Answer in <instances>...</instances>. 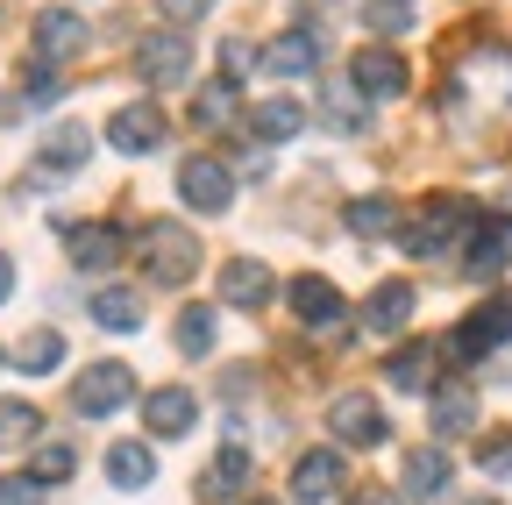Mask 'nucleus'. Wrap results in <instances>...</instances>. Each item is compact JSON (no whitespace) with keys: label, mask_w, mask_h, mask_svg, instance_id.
I'll return each mask as SVG.
<instances>
[{"label":"nucleus","mask_w":512,"mask_h":505,"mask_svg":"<svg viewBox=\"0 0 512 505\" xmlns=\"http://www.w3.org/2000/svg\"><path fill=\"white\" fill-rule=\"evenodd\" d=\"M136 249H143V278L150 285H185L192 271H200V235L178 228V221H150Z\"/></svg>","instance_id":"f257e3e1"},{"label":"nucleus","mask_w":512,"mask_h":505,"mask_svg":"<svg viewBox=\"0 0 512 505\" xmlns=\"http://www.w3.org/2000/svg\"><path fill=\"white\" fill-rule=\"evenodd\" d=\"M512 335V292H498V299H484L470 321H456V335H448V349H441V363H484L498 342Z\"/></svg>","instance_id":"f03ea898"},{"label":"nucleus","mask_w":512,"mask_h":505,"mask_svg":"<svg viewBox=\"0 0 512 505\" xmlns=\"http://www.w3.org/2000/svg\"><path fill=\"white\" fill-rule=\"evenodd\" d=\"M128 399H136V370L128 363H93V370H79V385H72V413L79 420H107V413H121Z\"/></svg>","instance_id":"7ed1b4c3"},{"label":"nucleus","mask_w":512,"mask_h":505,"mask_svg":"<svg viewBox=\"0 0 512 505\" xmlns=\"http://www.w3.org/2000/svg\"><path fill=\"white\" fill-rule=\"evenodd\" d=\"M178 200L192 214H228L235 207V171L221 157H185L178 164Z\"/></svg>","instance_id":"20e7f679"},{"label":"nucleus","mask_w":512,"mask_h":505,"mask_svg":"<svg viewBox=\"0 0 512 505\" xmlns=\"http://www.w3.org/2000/svg\"><path fill=\"white\" fill-rule=\"evenodd\" d=\"M164 107L157 100H136V107H114V121H107V143L121 150V157H150V150H164Z\"/></svg>","instance_id":"39448f33"},{"label":"nucleus","mask_w":512,"mask_h":505,"mask_svg":"<svg viewBox=\"0 0 512 505\" xmlns=\"http://www.w3.org/2000/svg\"><path fill=\"white\" fill-rule=\"evenodd\" d=\"M328 427H335V441H349V449H377V441L392 434V420H384L377 399H363V392H342L328 406Z\"/></svg>","instance_id":"423d86ee"},{"label":"nucleus","mask_w":512,"mask_h":505,"mask_svg":"<svg viewBox=\"0 0 512 505\" xmlns=\"http://www.w3.org/2000/svg\"><path fill=\"white\" fill-rule=\"evenodd\" d=\"M136 72H143L150 86H185V72H192V43H185L178 29L143 36V43H136Z\"/></svg>","instance_id":"0eeeda50"},{"label":"nucleus","mask_w":512,"mask_h":505,"mask_svg":"<svg viewBox=\"0 0 512 505\" xmlns=\"http://www.w3.org/2000/svg\"><path fill=\"white\" fill-rule=\"evenodd\" d=\"M264 72H278V79H306V72H320V29L299 22V29L271 36V43H264Z\"/></svg>","instance_id":"6e6552de"},{"label":"nucleus","mask_w":512,"mask_h":505,"mask_svg":"<svg viewBox=\"0 0 512 505\" xmlns=\"http://www.w3.org/2000/svg\"><path fill=\"white\" fill-rule=\"evenodd\" d=\"M285 299H292V313H299L306 328H342V321H349V306H342V292H335L328 278H320V271L292 278V285H285Z\"/></svg>","instance_id":"1a4fd4ad"},{"label":"nucleus","mask_w":512,"mask_h":505,"mask_svg":"<svg viewBox=\"0 0 512 505\" xmlns=\"http://www.w3.org/2000/svg\"><path fill=\"white\" fill-rule=\"evenodd\" d=\"M221 299H228V306H242V313L271 306V299H278L271 264H256V257H228V264H221Z\"/></svg>","instance_id":"9d476101"},{"label":"nucleus","mask_w":512,"mask_h":505,"mask_svg":"<svg viewBox=\"0 0 512 505\" xmlns=\"http://www.w3.org/2000/svg\"><path fill=\"white\" fill-rule=\"evenodd\" d=\"M64 242H72V264L79 271H114L121 249H128L114 221H79V228H64Z\"/></svg>","instance_id":"9b49d317"},{"label":"nucleus","mask_w":512,"mask_h":505,"mask_svg":"<svg viewBox=\"0 0 512 505\" xmlns=\"http://www.w3.org/2000/svg\"><path fill=\"white\" fill-rule=\"evenodd\" d=\"M349 79H356L363 100H399L406 93V57L399 50H363L356 65H349Z\"/></svg>","instance_id":"f8f14e48"},{"label":"nucleus","mask_w":512,"mask_h":505,"mask_svg":"<svg viewBox=\"0 0 512 505\" xmlns=\"http://www.w3.org/2000/svg\"><path fill=\"white\" fill-rule=\"evenodd\" d=\"M342 470H349V463H342L335 449H306V456H299V470H292V498H299V505L335 498V491H342Z\"/></svg>","instance_id":"ddd939ff"},{"label":"nucleus","mask_w":512,"mask_h":505,"mask_svg":"<svg viewBox=\"0 0 512 505\" xmlns=\"http://www.w3.org/2000/svg\"><path fill=\"white\" fill-rule=\"evenodd\" d=\"M143 420H150V434L178 441V434H192V420H200V399H192L185 385H164V392L143 399Z\"/></svg>","instance_id":"4468645a"},{"label":"nucleus","mask_w":512,"mask_h":505,"mask_svg":"<svg viewBox=\"0 0 512 505\" xmlns=\"http://www.w3.org/2000/svg\"><path fill=\"white\" fill-rule=\"evenodd\" d=\"M86 22L79 15H64V8H43L36 15V57H43V65H57V57H79L86 50Z\"/></svg>","instance_id":"2eb2a0df"},{"label":"nucleus","mask_w":512,"mask_h":505,"mask_svg":"<svg viewBox=\"0 0 512 505\" xmlns=\"http://www.w3.org/2000/svg\"><path fill=\"white\" fill-rule=\"evenodd\" d=\"M413 299H420V292H413L406 278L377 285V292H370V306H363V328H370V335H399V328L413 321Z\"/></svg>","instance_id":"dca6fc26"},{"label":"nucleus","mask_w":512,"mask_h":505,"mask_svg":"<svg viewBox=\"0 0 512 505\" xmlns=\"http://www.w3.org/2000/svg\"><path fill=\"white\" fill-rule=\"evenodd\" d=\"M434 370H441V349L434 342H406L392 363H384V385H392V392H427Z\"/></svg>","instance_id":"f3484780"},{"label":"nucleus","mask_w":512,"mask_h":505,"mask_svg":"<svg viewBox=\"0 0 512 505\" xmlns=\"http://www.w3.org/2000/svg\"><path fill=\"white\" fill-rule=\"evenodd\" d=\"M249 449H235V441H228V449L207 463V477H200V498H214V505H228V498H242L249 491Z\"/></svg>","instance_id":"a211bd4d"},{"label":"nucleus","mask_w":512,"mask_h":505,"mask_svg":"<svg viewBox=\"0 0 512 505\" xmlns=\"http://www.w3.org/2000/svg\"><path fill=\"white\" fill-rule=\"evenodd\" d=\"M93 321L107 335H136L143 328V299L128 292V285H107V292H93Z\"/></svg>","instance_id":"6ab92c4d"},{"label":"nucleus","mask_w":512,"mask_h":505,"mask_svg":"<svg viewBox=\"0 0 512 505\" xmlns=\"http://www.w3.org/2000/svg\"><path fill=\"white\" fill-rule=\"evenodd\" d=\"M107 477H114V491H143L157 477V456L143 449V441H114V449H107Z\"/></svg>","instance_id":"aec40b11"},{"label":"nucleus","mask_w":512,"mask_h":505,"mask_svg":"<svg viewBox=\"0 0 512 505\" xmlns=\"http://www.w3.org/2000/svg\"><path fill=\"white\" fill-rule=\"evenodd\" d=\"M93 157V136L79 129V121H57V129L43 136V171H79Z\"/></svg>","instance_id":"412c9836"},{"label":"nucleus","mask_w":512,"mask_h":505,"mask_svg":"<svg viewBox=\"0 0 512 505\" xmlns=\"http://www.w3.org/2000/svg\"><path fill=\"white\" fill-rule=\"evenodd\" d=\"M320 114H328L335 129H342V136L370 129V100L356 93V79H328V100H320Z\"/></svg>","instance_id":"4be33fe9"},{"label":"nucleus","mask_w":512,"mask_h":505,"mask_svg":"<svg viewBox=\"0 0 512 505\" xmlns=\"http://www.w3.org/2000/svg\"><path fill=\"white\" fill-rule=\"evenodd\" d=\"M470 427H477V399H470L463 385H441V392H434V434L456 441V434H470Z\"/></svg>","instance_id":"5701e85b"},{"label":"nucleus","mask_w":512,"mask_h":505,"mask_svg":"<svg viewBox=\"0 0 512 505\" xmlns=\"http://www.w3.org/2000/svg\"><path fill=\"white\" fill-rule=\"evenodd\" d=\"M505 257H512L505 228H477V235H470V249H463V278H498V271H505Z\"/></svg>","instance_id":"b1692460"},{"label":"nucleus","mask_w":512,"mask_h":505,"mask_svg":"<svg viewBox=\"0 0 512 505\" xmlns=\"http://www.w3.org/2000/svg\"><path fill=\"white\" fill-rule=\"evenodd\" d=\"M448 491V449H413L406 456V498H441Z\"/></svg>","instance_id":"393cba45"},{"label":"nucleus","mask_w":512,"mask_h":505,"mask_svg":"<svg viewBox=\"0 0 512 505\" xmlns=\"http://www.w3.org/2000/svg\"><path fill=\"white\" fill-rule=\"evenodd\" d=\"M249 129L264 136V143H292V136L306 129V107H299V100H264V107L249 114Z\"/></svg>","instance_id":"a878e982"},{"label":"nucleus","mask_w":512,"mask_h":505,"mask_svg":"<svg viewBox=\"0 0 512 505\" xmlns=\"http://www.w3.org/2000/svg\"><path fill=\"white\" fill-rule=\"evenodd\" d=\"M235 114H242V86H235V79L200 86V100H192V121H200V129H228Z\"/></svg>","instance_id":"bb28decb"},{"label":"nucleus","mask_w":512,"mask_h":505,"mask_svg":"<svg viewBox=\"0 0 512 505\" xmlns=\"http://www.w3.org/2000/svg\"><path fill=\"white\" fill-rule=\"evenodd\" d=\"M57 363H64V335H57V328H36V335L15 349V370H29V377H50Z\"/></svg>","instance_id":"cd10ccee"},{"label":"nucleus","mask_w":512,"mask_h":505,"mask_svg":"<svg viewBox=\"0 0 512 505\" xmlns=\"http://www.w3.org/2000/svg\"><path fill=\"white\" fill-rule=\"evenodd\" d=\"M36 434H43V413L29 399H0V449H22Z\"/></svg>","instance_id":"c85d7f7f"},{"label":"nucleus","mask_w":512,"mask_h":505,"mask_svg":"<svg viewBox=\"0 0 512 505\" xmlns=\"http://www.w3.org/2000/svg\"><path fill=\"white\" fill-rule=\"evenodd\" d=\"M178 349L185 356H214V306H185L178 313Z\"/></svg>","instance_id":"c756f323"},{"label":"nucleus","mask_w":512,"mask_h":505,"mask_svg":"<svg viewBox=\"0 0 512 505\" xmlns=\"http://www.w3.org/2000/svg\"><path fill=\"white\" fill-rule=\"evenodd\" d=\"M79 470V449H72V441H36V484H64V477H72Z\"/></svg>","instance_id":"7c9ffc66"},{"label":"nucleus","mask_w":512,"mask_h":505,"mask_svg":"<svg viewBox=\"0 0 512 505\" xmlns=\"http://www.w3.org/2000/svg\"><path fill=\"white\" fill-rule=\"evenodd\" d=\"M349 228L377 242V235H392V228H399V207H392V200H356V207H349Z\"/></svg>","instance_id":"2f4dec72"},{"label":"nucleus","mask_w":512,"mask_h":505,"mask_svg":"<svg viewBox=\"0 0 512 505\" xmlns=\"http://www.w3.org/2000/svg\"><path fill=\"white\" fill-rule=\"evenodd\" d=\"M477 470H484V477H498V484L512 477V427L484 434V449H477Z\"/></svg>","instance_id":"473e14b6"},{"label":"nucleus","mask_w":512,"mask_h":505,"mask_svg":"<svg viewBox=\"0 0 512 505\" xmlns=\"http://www.w3.org/2000/svg\"><path fill=\"white\" fill-rule=\"evenodd\" d=\"M370 29H384V36H406L413 29V8H406V0H370V15H363Z\"/></svg>","instance_id":"72a5a7b5"},{"label":"nucleus","mask_w":512,"mask_h":505,"mask_svg":"<svg viewBox=\"0 0 512 505\" xmlns=\"http://www.w3.org/2000/svg\"><path fill=\"white\" fill-rule=\"evenodd\" d=\"M57 93H64L57 65H43V57H36V65H29V100H57Z\"/></svg>","instance_id":"f704fd0d"},{"label":"nucleus","mask_w":512,"mask_h":505,"mask_svg":"<svg viewBox=\"0 0 512 505\" xmlns=\"http://www.w3.org/2000/svg\"><path fill=\"white\" fill-rule=\"evenodd\" d=\"M0 505H43V484L36 477H8L0 484Z\"/></svg>","instance_id":"c9c22d12"},{"label":"nucleus","mask_w":512,"mask_h":505,"mask_svg":"<svg viewBox=\"0 0 512 505\" xmlns=\"http://www.w3.org/2000/svg\"><path fill=\"white\" fill-rule=\"evenodd\" d=\"M157 8H164L171 22H200V15H214V0H157Z\"/></svg>","instance_id":"e433bc0d"},{"label":"nucleus","mask_w":512,"mask_h":505,"mask_svg":"<svg viewBox=\"0 0 512 505\" xmlns=\"http://www.w3.org/2000/svg\"><path fill=\"white\" fill-rule=\"evenodd\" d=\"M8 292H15V264H8V249H0V306H8Z\"/></svg>","instance_id":"4c0bfd02"},{"label":"nucleus","mask_w":512,"mask_h":505,"mask_svg":"<svg viewBox=\"0 0 512 505\" xmlns=\"http://www.w3.org/2000/svg\"><path fill=\"white\" fill-rule=\"evenodd\" d=\"M349 505H399L392 491H349Z\"/></svg>","instance_id":"58836bf2"},{"label":"nucleus","mask_w":512,"mask_h":505,"mask_svg":"<svg viewBox=\"0 0 512 505\" xmlns=\"http://www.w3.org/2000/svg\"><path fill=\"white\" fill-rule=\"evenodd\" d=\"M498 214H505V221H512V185H505V193H498Z\"/></svg>","instance_id":"ea45409f"},{"label":"nucleus","mask_w":512,"mask_h":505,"mask_svg":"<svg viewBox=\"0 0 512 505\" xmlns=\"http://www.w3.org/2000/svg\"><path fill=\"white\" fill-rule=\"evenodd\" d=\"M249 505H271V498H249Z\"/></svg>","instance_id":"a19ab883"},{"label":"nucleus","mask_w":512,"mask_h":505,"mask_svg":"<svg viewBox=\"0 0 512 505\" xmlns=\"http://www.w3.org/2000/svg\"><path fill=\"white\" fill-rule=\"evenodd\" d=\"M477 505H498V498H477Z\"/></svg>","instance_id":"79ce46f5"}]
</instances>
